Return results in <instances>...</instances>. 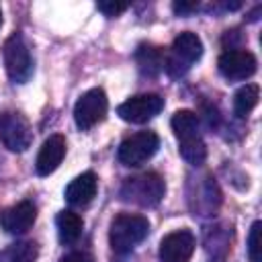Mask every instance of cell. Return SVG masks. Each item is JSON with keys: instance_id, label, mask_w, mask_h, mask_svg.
<instances>
[{"instance_id": "6da1fadb", "label": "cell", "mask_w": 262, "mask_h": 262, "mask_svg": "<svg viewBox=\"0 0 262 262\" xmlns=\"http://www.w3.org/2000/svg\"><path fill=\"white\" fill-rule=\"evenodd\" d=\"M172 131L178 139V151L182 160H186L192 166H201L207 160V145L199 131V115L182 108L172 115Z\"/></svg>"}, {"instance_id": "d6986e66", "label": "cell", "mask_w": 262, "mask_h": 262, "mask_svg": "<svg viewBox=\"0 0 262 262\" xmlns=\"http://www.w3.org/2000/svg\"><path fill=\"white\" fill-rule=\"evenodd\" d=\"M260 231H262V223L254 221L252 227H250V235H248V256H250V262H262Z\"/></svg>"}, {"instance_id": "7402d4cb", "label": "cell", "mask_w": 262, "mask_h": 262, "mask_svg": "<svg viewBox=\"0 0 262 262\" xmlns=\"http://www.w3.org/2000/svg\"><path fill=\"white\" fill-rule=\"evenodd\" d=\"M59 262H92V256L86 252H70Z\"/></svg>"}, {"instance_id": "ffe728a7", "label": "cell", "mask_w": 262, "mask_h": 262, "mask_svg": "<svg viewBox=\"0 0 262 262\" xmlns=\"http://www.w3.org/2000/svg\"><path fill=\"white\" fill-rule=\"evenodd\" d=\"M96 8L106 16H119L121 12H125L129 8V4H123V2H98Z\"/></svg>"}, {"instance_id": "8992f818", "label": "cell", "mask_w": 262, "mask_h": 262, "mask_svg": "<svg viewBox=\"0 0 262 262\" xmlns=\"http://www.w3.org/2000/svg\"><path fill=\"white\" fill-rule=\"evenodd\" d=\"M160 147V137L154 131H137L129 137H125L117 149V158L123 166L137 168L145 164Z\"/></svg>"}, {"instance_id": "e0dca14e", "label": "cell", "mask_w": 262, "mask_h": 262, "mask_svg": "<svg viewBox=\"0 0 262 262\" xmlns=\"http://www.w3.org/2000/svg\"><path fill=\"white\" fill-rule=\"evenodd\" d=\"M39 248L35 242H14L0 252V262H37Z\"/></svg>"}, {"instance_id": "8fae6325", "label": "cell", "mask_w": 262, "mask_h": 262, "mask_svg": "<svg viewBox=\"0 0 262 262\" xmlns=\"http://www.w3.org/2000/svg\"><path fill=\"white\" fill-rule=\"evenodd\" d=\"M196 239L188 229H176L160 242V262H188L194 254Z\"/></svg>"}, {"instance_id": "277c9868", "label": "cell", "mask_w": 262, "mask_h": 262, "mask_svg": "<svg viewBox=\"0 0 262 262\" xmlns=\"http://www.w3.org/2000/svg\"><path fill=\"white\" fill-rule=\"evenodd\" d=\"M201 55H203V41L199 39V35L184 31L172 41L170 53L168 57H164V70L174 78L184 76L190 70V66L201 59Z\"/></svg>"}, {"instance_id": "3957f363", "label": "cell", "mask_w": 262, "mask_h": 262, "mask_svg": "<svg viewBox=\"0 0 262 262\" xmlns=\"http://www.w3.org/2000/svg\"><path fill=\"white\" fill-rule=\"evenodd\" d=\"M119 194L125 203H131V205L156 207L166 194V182L156 172H143V174L125 178Z\"/></svg>"}, {"instance_id": "9a60e30c", "label": "cell", "mask_w": 262, "mask_h": 262, "mask_svg": "<svg viewBox=\"0 0 262 262\" xmlns=\"http://www.w3.org/2000/svg\"><path fill=\"white\" fill-rule=\"evenodd\" d=\"M55 225H57V233H59V239L61 244H76L82 235V227H84V221L78 213L70 211V209H63L57 213L55 217Z\"/></svg>"}, {"instance_id": "ba28073f", "label": "cell", "mask_w": 262, "mask_h": 262, "mask_svg": "<svg viewBox=\"0 0 262 262\" xmlns=\"http://www.w3.org/2000/svg\"><path fill=\"white\" fill-rule=\"evenodd\" d=\"M108 111V100L102 88H90L88 92H84L74 106V121L78 125V129L88 131L94 125H98Z\"/></svg>"}, {"instance_id": "7a4b0ae2", "label": "cell", "mask_w": 262, "mask_h": 262, "mask_svg": "<svg viewBox=\"0 0 262 262\" xmlns=\"http://www.w3.org/2000/svg\"><path fill=\"white\" fill-rule=\"evenodd\" d=\"M149 233V221L143 215L135 213H119L111 221L108 229V242L113 252L117 254H129L139 242H143Z\"/></svg>"}, {"instance_id": "2e32d148", "label": "cell", "mask_w": 262, "mask_h": 262, "mask_svg": "<svg viewBox=\"0 0 262 262\" xmlns=\"http://www.w3.org/2000/svg\"><path fill=\"white\" fill-rule=\"evenodd\" d=\"M164 53L154 45H139L135 51V61L145 76H158L164 70Z\"/></svg>"}, {"instance_id": "ac0fdd59", "label": "cell", "mask_w": 262, "mask_h": 262, "mask_svg": "<svg viewBox=\"0 0 262 262\" xmlns=\"http://www.w3.org/2000/svg\"><path fill=\"white\" fill-rule=\"evenodd\" d=\"M258 98H260V88L258 84H246L242 86L235 94H233V113L237 117H248L254 106L258 104Z\"/></svg>"}, {"instance_id": "4fadbf2b", "label": "cell", "mask_w": 262, "mask_h": 262, "mask_svg": "<svg viewBox=\"0 0 262 262\" xmlns=\"http://www.w3.org/2000/svg\"><path fill=\"white\" fill-rule=\"evenodd\" d=\"M63 156H66V137L59 133L49 135L37 154V162H35L37 174L49 176L51 172H55L59 168V164L63 162Z\"/></svg>"}, {"instance_id": "603a6c76", "label": "cell", "mask_w": 262, "mask_h": 262, "mask_svg": "<svg viewBox=\"0 0 262 262\" xmlns=\"http://www.w3.org/2000/svg\"><path fill=\"white\" fill-rule=\"evenodd\" d=\"M0 27H2V10H0Z\"/></svg>"}, {"instance_id": "5bb4252c", "label": "cell", "mask_w": 262, "mask_h": 262, "mask_svg": "<svg viewBox=\"0 0 262 262\" xmlns=\"http://www.w3.org/2000/svg\"><path fill=\"white\" fill-rule=\"evenodd\" d=\"M98 190V178L94 172H84L76 176L68 186H66V201L72 207H86Z\"/></svg>"}, {"instance_id": "30bf717a", "label": "cell", "mask_w": 262, "mask_h": 262, "mask_svg": "<svg viewBox=\"0 0 262 262\" xmlns=\"http://www.w3.org/2000/svg\"><path fill=\"white\" fill-rule=\"evenodd\" d=\"M217 68L221 72V76L225 80H248L256 74L258 70V61L256 55L252 51L246 49H225L219 59H217Z\"/></svg>"}, {"instance_id": "52a82bcc", "label": "cell", "mask_w": 262, "mask_h": 262, "mask_svg": "<svg viewBox=\"0 0 262 262\" xmlns=\"http://www.w3.org/2000/svg\"><path fill=\"white\" fill-rule=\"evenodd\" d=\"M0 141L10 151H27L33 143V131L27 117L18 111L0 113Z\"/></svg>"}, {"instance_id": "44dd1931", "label": "cell", "mask_w": 262, "mask_h": 262, "mask_svg": "<svg viewBox=\"0 0 262 262\" xmlns=\"http://www.w3.org/2000/svg\"><path fill=\"white\" fill-rule=\"evenodd\" d=\"M172 10L180 16H186V14H192L194 10H199V4L196 2H174Z\"/></svg>"}, {"instance_id": "7c38bea8", "label": "cell", "mask_w": 262, "mask_h": 262, "mask_svg": "<svg viewBox=\"0 0 262 262\" xmlns=\"http://www.w3.org/2000/svg\"><path fill=\"white\" fill-rule=\"evenodd\" d=\"M35 219H37V207L33 205V201H20L0 211V227L12 235L27 233L33 227Z\"/></svg>"}, {"instance_id": "5b68a950", "label": "cell", "mask_w": 262, "mask_h": 262, "mask_svg": "<svg viewBox=\"0 0 262 262\" xmlns=\"http://www.w3.org/2000/svg\"><path fill=\"white\" fill-rule=\"evenodd\" d=\"M4 68L8 78L14 84H25L31 76H33V57H31V49L25 41V37L20 33H14L6 39L4 49Z\"/></svg>"}, {"instance_id": "9c48e42d", "label": "cell", "mask_w": 262, "mask_h": 262, "mask_svg": "<svg viewBox=\"0 0 262 262\" xmlns=\"http://www.w3.org/2000/svg\"><path fill=\"white\" fill-rule=\"evenodd\" d=\"M162 108H164V98L160 94L145 92V94H135L125 102H121L117 106V115L127 123L141 125L154 119L156 115H160Z\"/></svg>"}]
</instances>
